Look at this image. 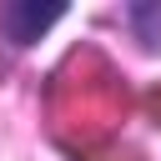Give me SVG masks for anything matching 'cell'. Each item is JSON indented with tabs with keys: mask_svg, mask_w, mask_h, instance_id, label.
I'll return each mask as SVG.
<instances>
[{
	"mask_svg": "<svg viewBox=\"0 0 161 161\" xmlns=\"http://www.w3.org/2000/svg\"><path fill=\"white\" fill-rule=\"evenodd\" d=\"M50 20H60V10H5V25H10V35H15V45H30Z\"/></svg>",
	"mask_w": 161,
	"mask_h": 161,
	"instance_id": "6da1fadb",
	"label": "cell"
}]
</instances>
